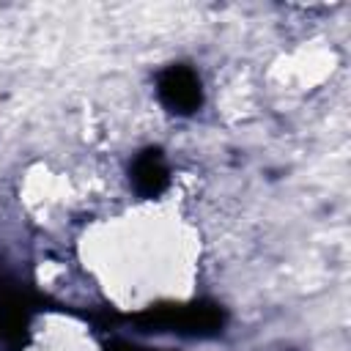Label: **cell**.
Instances as JSON below:
<instances>
[{"label": "cell", "mask_w": 351, "mask_h": 351, "mask_svg": "<svg viewBox=\"0 0 351 351\" xmlns=\"http://www.w3.org/2000/svg\"><path fill=\"white\" fill-rule=\"evenodd\" d=\"M159 99L170 112L178 115H189L200 107L203 101V88H200V77L186 69V66H170L167 71L159 74Z\"/></svg>", "instance_id": "6da1fadb"}, {"label": "cell", "mask_w": 351, "mask_h": 351, "mask_svg": "<svg viewBox=\"0 0 351 351\" xmlns=\"http://www.w3.org/2000/svg\"><path fill=\"white\" fill-rule=\"evenodd\" d=\"M132 184L143 197H154L167 184V167L159 156V151H145L134 159L132 167Z\"/></svg>", "instance_id": "7a4b0ae2"}]
</instances>
